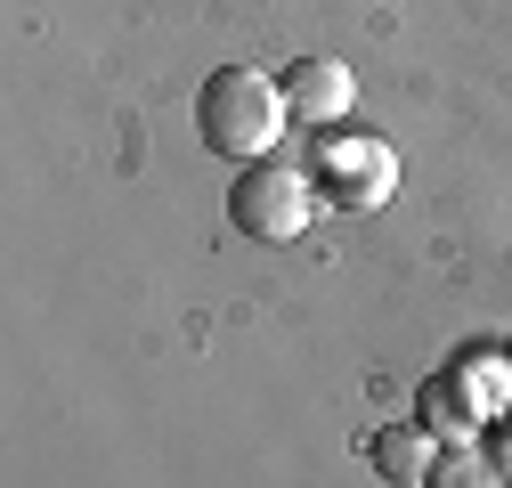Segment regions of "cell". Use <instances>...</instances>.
<instances>
[{"instance_id": "cell-6", "label": "cell", "mask_w": 512, "mask_h": 488, "mask_svg": "<svg viewBox=\"0 0 512 488\" xmlns=\"http://www.w3.org/2000/svg\"><path fill=\"white\" fill-rule=\"evenodd\" d=\"M439 464V440L423 432V423H391V432H374V472L399 480V488H423Z\"/></svg>"}, {"instance_id": "cell-3", "label": "cell", "mask_w": 512, "mask_h": 488, "mask_svg": "<svg viewBox=\"0 0 512 488\" xmlns=\"http://www.w3.org/2000/svg\"><path fill=\"white\" fill-rule=\"evenodd\" d=\"M317 179H326L334 204L374 212V204H391V188H399V155L382 139H366V131H342V139H326V155H317Z\"/></svg>"}, {"instance_id": "cell-4", "label": "cell", "mask_w": 512, "mask_h": 488, "mask_svg": "<svg viewBox=\"0 0 512 488\" xmlns=\"http://www.w3.org/2000/svg\"><path fill=\"white\" fill-rule=\"evenodd\" d=\"M277 90H285V114L301 122V131H334V122L350 114V98H358L342 57H301V66H285Z\"/></svg>"}, {"instance_id": "cell-2", "label": "cell", "mask_w": 512, "mask_h": 488, "mask_svg": "<svg viewBox=\"0 0 512 488\" xmlns=\"http://www.w3.org/2000/svg\"><path fill=\"white\" fill-rule=\"evenodd\" d=\"M309 204H317V188H309V171H293V163H244V179L228 188V220L252 244H293L309 228Z\"/></svg>"}, {"instance_id": "cell-5", "label": "cell", "mask_w": 512, "mask_h": 488, "mask_svg": "<svg viewBox=\"0 0 512 488\" xmlns=\"http://www.w3.org/2000/svg\"><path fill=\"white\" fill-rule=\"evenodd\" d=\"M415 423H423V432L439 440V448H472L480 440V407H472V391L456 383V375H431L423 391H415Z\"/></svg>"}, {"instance_id": "cell-7", "label": "cell", "mask_w": 512, "mask_h": 488, "mask_svg": "<svg viewBox=\"0 0 512 488\" xmlns=\"http://www.w3.org/2000/svg\"><path fill=\"white\" fill-rule=\"evenodd\" d=\"M456 383L472 391L480 415H504V407H512V350H504V358H496V350H472V358L456 366Z\"/></svg>"}, {"instance_id": "cell-1", "label": "cell", "mask_w": 512, "mask_h": 488, "mask_svg": "<svg viewBox=\"0 0 512 488\" xmlns=\"http://www.w3.org/2000/svg\"><path fill=\"white\" fill-rule=\"evenodd\" d=\"M285 90L261 74V66H220L204 90H196V139L220 155V163H269V147L285 139Z\"/></svg>"}, {"instance_id": "cell-8", "label": "cell", "mask_w": 512, "mask_h": 488, "mask_svg": "<svg viewBox=\"0 0 512 488\" xmlns=\"http://www.w3.org/2000/svg\"><path fill=\"white\" fill-rule=\"evenodd\" d=\"M423 488H512V480H504L496 456H480V448H439V464H431Z\"/></svg>"}, {"instance_id": "cell-9", "label": "cell", "mask_w": 512, "mask_h": 488, "mask_svg": "<svg viewBox=\"0 0 512 488\" xmlns=\"http://www.w3.org/2000/svg\"><path fill=\"white\" fill-rule=\"evenodd\" d=\"M496 472H504V480H512V432H504V440H496Z\"/></svg>"}]
</instances>
